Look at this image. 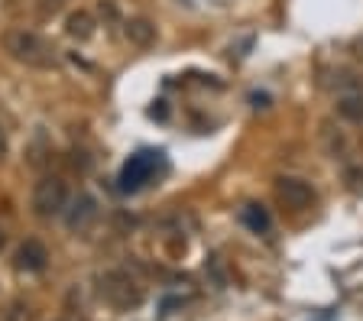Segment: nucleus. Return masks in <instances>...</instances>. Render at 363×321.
Here are the masks:
<instances>
[{"mask_svg": "<svg viewBox=\"0 0 363 321\" xmlns=\"http://www.w3.org/2000/svg\"><path fill=\"white\" fill-rule=\"evenodd\" d=\"M276 195L286 208H295V211H302V208H311L315 205V188L311 182L298 176H279L276 179Z\"/></svg>", "mask_w": 363, "mask_h": 321, "instance_id": "nucleus-6", "label": "nucleus"}, {"mask_svg": "<svg viewBox=\"0 0 363 321\" xmlns=\"http://www.w3.org/2000/svg\"><path fill=\"white\" fill-rule=\"evenodd\" d=\"M16 269L20 273H43L45 263H49V250H45L39 240H26V244L16 250Z\"/></svg>", "mask_w": 363, "mask_h": 321, "instance_id": "nucleus-8", "label": "nucleus"}, {"mask_svg": "<svg viewBox=\"0 0 363 321\" xmlns=\"http://www.w3.org/2000/svg\"><path fill=\"white\" fill-rule=\"evenodd\" d=\"M123 36H127L136 49H146L156 43V26H152L150 20H127V23H123Z\"/></svg>", "mask_w": 363, "mask_h": 321, "instance_id": "nucleus-10", "label": "nucleus"}, {"mask_svg": "<svg viewBox=\"0 0 363 321\" xmlns=\"http://www.w3.org/2000/svg\"><path fill=\"white\" fill-rule=\"evenodd\" d=\"M0 321H30V308L23 302H13V305H7V312L0 315Z\"/></svg>", "mask_w": 363, "mask_h": 321, "instance_id": "nucleus-13", "label": "nucleus"}, {"mask_svg": "<svg viewBox=\"0 0 363 321\" xmlns=\"http://www.w3.org/2000/svg\"><path fill=\"white\" fill-rule=\"evenodd\" d=\"M7 156V130H4V120H0V159Z\"/></svg>", "mask_w": 363, "mask_h": 321, "instance_id": "nucleus-14", "label": "nucleus"}, {"mask_svg": "<svg viewBox=\"0 0 363 321\" xmlns=\"http://www.w3.org/2000/svg\"><path fill=\"white\" fill-rule=\"evenodd\" d=\"M65 227L75 230V234H84V230L94 227V221L101 218V208H98V198L88 195V191H78L75 198H68V208H65Z\"/></svg>", "mask_w": 363, "mask_h": 321, "instance_id": "nucleus-5", "label": "nucleus"}, {"mask_svg": "<svg viewBox=\"0 0 363 321\" xmlns=\"http://www.w3.org/2000/svg\"><path fill=\"white\" fill-rule=\"evenodd\" d=\"M0 247H4V234H0Z\"/></svg>", "mask_w": 363, "mask_h": 321, "instance_id": "nucleus-17", "label": "nucleus"}, {"mask_svg": "<svg viewBox=\"0 0 363 321\" xmlns=\"http://www.w3.org/2000/svg\"><path fill=\"white\" fill-rule=\"evenodd\" d=\"M240 224H243V227H250L253 234H266V230L272 227L269 211H266L263 205H253V201L240 208Z\"/></svg>", "mask_w": 363, "mask_h": 321, "instance_id": "nucleus-12", "label": "nucleus"}, {"mask_svg": "<svg viewBox=\"0 0 363 321\" xmlns=\"http://www.w3.org/2000/svg\"><path fill=\"white\" fill-rule=\"evenodd\" d=\"M321 146H325V153L331 156V159L347 162V156H350V140H347V133L340 130L337 123H331V120L321 123Z\"/></svg>", "mask_w": 363, "mask_h": 321, "instance_id": "nucleus-7", "label": "nucleus"}, {"mask_svg": "<svg viewBox=\"0 0 363 321\" xmlns=\"http://www.w3.org/2000/svg\"><path fill=\"white\" fill-rule=\"evenodd\" d=\"M162 104H166V101H159V107H152V111H150V114H152V117H159V120H166V114H169V111H166Z\"/></svg>", "mask_w": 363, "mask_h": 321, "instance_id": "nucleus-15", "label": "nucleus"}, {"mask_svg": "<svg viewBox=\"0 0 363 321\" xmlns=\"http://www.w3.org/2000/svg\"><path fill=\"white\" fill-rule=\"evenodd\" d=\"M98 295L104 305L117 308V312H133V308L143 305L146 292L133 273H127V269H107L98 279Z\"/></svg>", "mask_w": 363, "mask_h": 321, "instance_id": "nucleus-2", "label": "nucleus"}, {"mask_svg": "<svg viewBox=\"0 0 363 321\" xmlns=\"http://www.w3.org/2000/svg\"><path fill=\"white\" fill-rule=\"evenodd\" d=\"M159 156L162 153H152V150H143V153H133L121 169V179H117V188L123 195H133V191L146 188L156 176V166H159Z\"/></svg>", "mask_w": 363, "mask_h": 321, "instance_id": "nucleus-4", "label": "nucleus"}, {"mask_svg": "<svg viewBox=\"0 0 363 321\" xmlns=\"http://www.w3.org/2000/svg\"><path fill=\"white\" fill-rule=\"evenodd\" d=\"M4 52H7L13 62L26 65V69L49 72V69H55V65H59V52H55V46L45 36L33 33V30H10V33H4Z\"/></svg>", "mask_w": 363, "mask_h": 321, "instance_id": "nucleus-1", "label": "nucleus"}, {"mask_svg": "<svg viewBox=\"0 0 363 321\" xmlns=\"http://www.w3.org/2000/svg\"><path fill=\"white\" fill-rule=\"evenodd\" d=\"M65 33H68L72 39H78V43L91 39V36H94V16H91L88 10H75V13H68Z\"/></svg>", "mask_w": 363, "mask_h": 321, "instance_id": "nucleus-11", "label": "nucleus"}, {"mask_svg": "<svg viewBox=\"0 0 363 321\" xmlns=\"http://www.w3.org/2000/svg\"><path fill=\"white\" fill-rule=\"evenodd\" d=\"M68 185L62 176H43L36 185H33V195H30V205H33V214L49 221V218H59L65 214L68 208Z\"/></svg>", "mask_w": 363, "mask_h": 321, "instance_id": "nucleus-3", "label": "nucleus"}, {"mask_svg": "<svg viewBox=\"0 0 363 321\" xmlns=\"http://www.w3.org/2000/svg\"><path fill=\"white\" fill-rule=\"evenodd\" d=\"M354 52H357V59H363V36L354 43Z\"/></svg>", "mask_w": 363, "mask_h": 321, "instance_id": "nucleus-16", "label": "nucleus"}, {"mask_svg": "<svg viewBox=\"0 0 363 321\" xmlns=\"http://www.w3.org/2000/svg\"><path fill=\"white\" fill-rule=\"evenodd\" d=\"M334 114L344 123H363V91L360 88H347L334 101Z\"/></svg>", "mask_w": 363, "mask_h": 321, "instance_id": "nucleus-9", "label": "nucleus"}]
</instances>
